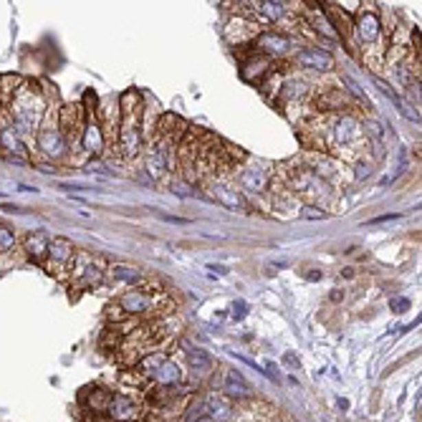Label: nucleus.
<instances>
[{"label":"nucleus","instance_id":"20","mask_svg":"<svg viewBox=\"0 0 422 422\" xmlns=\"http://www.w3.org/2000/svg\"><path fill=\"white\" fill-rule=\"evenodd\" d=\"M188 359L190 364L197 369V372H210L212 369V359L210 354H205L203 349H195V346H188Z\"/></svg>","mask_w":422,"mask_h":422},{"label":"nucleus","instance_id":"23","mask_svg":"<svg viewBox=\"0 0 422 422\" xmlns=\"http://www.w3.org/2000/svg\"><path fill=\"white\" fill-rule=\"evenodd\" d=\"M16 248V235L8 225H0V253H10Z\"/></svg>","mask_w":422,"mask_h":422},{"label":"nucleus","instance_id":"10","mask_svg":"<svg viewBox=\"0 0 422 422\" xmlns=\"http://www.w3.org/2000/svg\"><path fill=\"white\" fill-rule=\"evenodd\" d=\"M357 33H359V41L367 48L379 43V33H382V28H379V18H377V13H364V16L359 18V23H357Z\"/></svg>","mask_w":422,"mask_h":422},{"label":"nucleus","instance_id":"29","mask_svg":"<svg viewBox=\"0 0 422 422\" xmlns=\"http://www.w3.org/2000/svg\"><path fill=\"white\" fill-rule=\"evenodd\" d=\"M367 175H369V164H359V173H357V177H359V180H364Z\"/></svg>","mask_w":422,"mask_h":422},{"label":"nucleus","instance_id":"26","mask_svg":"<svg viewBox=\"0 0 422 422\" xmlns=\"http://www.w3.org/2000/svg\"><path fill=\"white\" fill-rule=\"evenodd\" d=\"M392 311H397V313H402V311H407V306H410V301L407 298H392Z\"/></svg>","mask_w":422,"mask_h":422},{"label":"nucleus","instance_id":"22","mask_svg":"<svg viewBox=\"0 0 422 422\" xmlns=\"http://www.w3.org/2000/svg\"><path fill=\"white\" fill-rule=\"evenodd\" d=\"M111 276H114V281H126V283H134L140 278V271L134 266H111Z\"/></svg>","mask_w":422,"mask_h":422},{"label":"nucleus","instance_id":"6","mask_svg":"<svg viewBox=\"0 0 422 422\" xmlns=\"http://www.w3.org/2000/svg\"><path fill=\"white\" fill-rule=\"evenodd\" d=\"M107 414H109L114 422H134L142 412H140V405H137L132 397H126V395H111Z\"/></svg>","mask_w":422,"mask_h":422},{"label":"nucleus","instance_id":"19","mask_svg":"<svg viewBox=\"0 0 422 422\" xmlns=\"http://www.w3.org/2000/svg\"><path fill=\"white\" fill-rule=\"evenodd\" d=\"M76 274H78V278H81L84 286H99V283L104 281V268L99 266L96 260H89L87 266H81Z\"/></svg>","mask_w":422,"mask_h":422},{"label":"nucleus","instance_id":"4","mask_svg":"<svg viewBox=\"0 0 422 422\" xmlns=\"http://www.w3.org/2000/svg\"><path fill=\"white\" fill-rule=\"evenodd\" d=\"M36 144H38L41 152L46 157H51V159H61V157L66 155V137H63V132L56 124L43 126L38 132Z\"/></svg>","mask_w":422,"mask_h":422},{"label":"nucleus","instance_id":"31","mask_svg":"<svg viewBox=\"0 0 422 422\" xmlns=\"http://www.w3.org/2000/svg\"><path fill=\"white\" fill-rule=\"evenodd\" d=\"M283 362H286V364H296V367H298V359L293 357V354H286V357H283Z\"/></svg>","mask_w":422,"mask_h":422},{"label":"nucleus","instance_id":"8","mask_svg":"<svg viewBox=\"0 0 422 422\" xmlns=\"http://www.w3.org/2000/svg\"><path fill=\"white\" fill-rule=\"evenodd\" d=\"M109 402H111V392L102 390V387H87L84 395H81V405L87 407V412H94V414L107 412Z\"/></svg>","mask_w":422,"mask_h":422},{"label":"nucleus","instance_id":"13","mask_svg":"<svg viewBox=\"0 0 422 422\" xmlns=\"http://www.w3.org/2000/svg\"><path fill=\"white\" fill-rule=\"evenodd\" d=\"M48 235L43 233V230H36V233H28L25 235V243L23 248L25 253H28V258L36 260V263H43V258H46L48 253Z\"/></svg>","mask_w":422,"mask_h":422},{"label":"nucleus","instance_id":"11","mask_svg":"<svg viewBox=\"0 0 422 422\" xmlns=\"http://www.w3.org/2000/svg\"><path fill=\"white\" fill-rule=\"evenodd\" d=\"M104 142H107V137H104V129L99 126V122L89 119L87 124H84V134H81L84 149H87L89 155H99L104 149Z\"/></svg>","mask_w":422,"mask_h":422},{"label":"nucleus","instance_id":"16","mask_svg":"<svg viewBox=\"0 0 422 422\" xmlns=\"http://www.w3.org/2000/svg\"><path fill=\"white\" fill-rule=\"evenodd\" d=\"M210 192L220 205H225L227 210H238V208H243V200H241V195L235 192V188H227V185H223V182H210Z\"/></svg>","mask_w":422,"mask_h":422},{"label":"nucleus","instance_id":"24","mask_svg":"<svg viewBox=\"0 0 422 422\" xmlns=\"http://www.w3.org/2000/svg\"><path fill=\"white\" fill-rule=\"evenodd\" d=\"M260 8L266 10L268 18H283V13H286V3H281V0H268V3H260Z\"/></svg>","mask_w":422,"mask_h":422},{"label":"nucleus","instance_id":"15","mask_svg":"<svg viewBox=\"0 0 422 422\" xmlns=\"http://www.w3.org/2000/svg\"><path fill=\"white\" fill-rule=\"evenodd\" d=\"M238 182H241V188L250 190V192H258V190L266 188L268 173L263 167H245L241 173V177H238Z\"/></svg>","mask_w":422,"mask_h":422},{"label":"nucleus","instance_id":"7","mask_svg":"<svg viewBox=\"0 0 422 422\" xmlns=\"http://www.w3.org/2000/svg\"><path fill=\"white\" fill-rule=\"evenodd\" d=\"M296 63L298 66H304V69H319V71H326L334 66V58L331 54L326 51H321V48L311 46V48H304V51H298L296 54Z\"/></svg>","mask_w":422,"mask_h":422},{"label":"nucleus","instance_id":"17","mask_svg":"<svg viewBox=\"0 0 422 422\" xmlns=\"http://www.w3.org/2000/svg\"><path fill=\"white\" fill-rule=\"evenodd\" d=\"M0 147H5L8 152L13 155H21L23 152V140H21V134L18 129L13 126V122H5V124H0Z\"/></svg>","mask_w":422,"mask_h":422},{"label":"nucleus","instance_id":"1","mask_svg":"<svg viewBox=\"0 0 422 422\" xmlns=\"http://www.w3.org/2000/svg\"><path fill=\"white\" fill-rule=\"evenodd\" d=\"M41 117V99L33 94L31 89H21L16 99L10 102V122L18 129V134L33 132Z\"/></svg>","mask_w":422,"mask_h":422},{"label":"nucleus","instance_id":"18","mask_svg":"<svg viewBox=\"0 0 422 422\" xmlns=\"http://www.w3.org/2000/svg\"><path fill=\"white\" fill-rule=\"evenodd\" d=\"M223 390H225V395L230 399H245V397H250L248 384H245V379H243L238 372H230V375L225 377V384H223Z\"/></svg>","mask_w":422,"mask_h":422},{"label":"nucleus","instance_id":"32","mask_svg":"<svg viewBox=\"0 0 422 422\" xmlns=\"http://www.w3.org/2000/svg\"><path fill=\"white\" fill-rule=\"evenodd\" d=\"M306 278H309V281H319V278H321V274H319V271H311V274L306 276Z\"/></svg>","mask_w":422,"mask_h":422},{"label":"nucleus","instance_id":"5","mask_svg":"<svg viewBox=\"0 0 422 422\" xmlns=\"http://www.w3.org/2000/svg\"><path fill=\"white\" fill-rule=\"evenodd\" d=\"M359 132H362L359 124L352 117H336L331 122V126H329V140L334 142L336 147H349V144L357 142Z\"/></svg>","mask_w":422,"mask_h":422},{"label":"nucleus","instance_id":"25","mask_svg":"<svg viewBox=\"0 0 422 422\" xmlns=\"http://www.w3.org/2000/svg\"><path fill=\"white\" fill-rule=\"evenodd\" d=\"M313 23H316V28H319V33H324V36H326V38H336V36H339V33L334 31V28H331V25H329V21L324 16H316L313 18Z\"/></svg>","mask_w":422,"mask_h":422},{"label":"nucleus","instance_id":"27","mask_svg":"<svg viewBox=\"0 0 422 422\" xmlns=\"http://www.w3.org/2000/svg\"><path fill=\"white\" fill-rule=\"evenodd\" d=\"M248 313V306H245V301H238V304H233V319H243Z\"/></svg>","mask_w":422,"mask_h":422},{"label":"nucleus","instance_id":"14","mask_svg":"<svg viewBox=\"0 0 422 422\" xmlns=\"http://www.w3.org/2000/svg\"><path fill=\"white\" fill-rule=\"evenodd\" d=\"M180 367H177V362L173 359H164L159 367L152 372V379H155L157 387H175V384L180 382Z\"/></svg>","mask_w":422,"mask_h":422},{"label":"nucleus","instance_id":"3","mask_svg":"<svg viewBox=\"0 0 422 422\" xmlns=\"http://www.w3.org/2000/svg\"><path fill=\"white\" fill-rule=\"evenodd\" d=\"M48 263L51 268L48 271H61V268H71L74 266V258H76V248L74 243L66 241V238H54L48 243Z\"/></svg>","mask_w":422,"mask_h":422},{"label":"nucleus","instance_id":"2","mask_svg":"<svg viewBox=\"0 0 422 422\" xmlns=\"http://www.w3.org/2000/svg\"><path fill=\"white\" fill-rule=\"evenodd\" d=\"M122 149L126 157L140 149V119H137V96L124 94V119H122Z\"/></svg>","mask_w":422,"mask_h":422},{"label":"nucleus","instance_id":"28","mask_svg":"<svg viewBox=\"0 0 422 422\" xmlns=\"http://www.w3.org/2000/svg\"><path fill=\"white\" fill-rule=\"evenodd\" d=\"M159 218L167 220V223H180V225H185V223H188L185 218H175V215H159Z\"/></svg>","mask_w":422,"mask_h":422},{"label":"nucleus","instance_id":"21","mask_svg":"<svg viewBox=\"0 0 422 422\" xmlns=\"http://www.w3.org/2000/svg\"><path fill=\"white\" fill-rule=\"evenodd\" d=\"M208 417V399L205 397H197L195 402H190L188 407V414H185V422H200Z\"/></svg>","mask_w":422,"mask_h":422},{"label":"nucleus","instance_id":"12","mask_svg":"<svg viewBox=\"0 0 422 422\" xmlns=\"http://www.w3.org/2000/svg\"><path fill=\"white\" fill-rule=\"evenodd\" d=\"M256 46L268 56H283V54H289L291 41L286 38V36H281V33H260L258 41H256Z\"/></svg>","mask_w":422,"mask_h":422},{"label":"nucleus","instance_id":"9","mask_svg":"<svg viewBox=\"0 0 422 422\" xmlns=\"http://www.w3.org/2000/svg\"><path fill=\"white\" fill-rule=\"evenodd\" d=\"M119 309H124L126 313H144V311H152L155 309V298L149 296V293H144V291H129V293H124L122 296V301H119Z\"/></svg>","mask_w":422,"mask_h":422},{"label":"nucleus","instance_id":"30","mask_svg":"<svg viewBox=\"0 0 422 422\" xmlns=\"http://www.w3.org/2000/svg\"><path fill=\"white\" fill-rule=\"evenodd\" d=\"M3 210H5V212H21V208H18V205L5 203V205H3Z\"/></svg>","mask_w":422,"mask_h":422}]
</instances>
